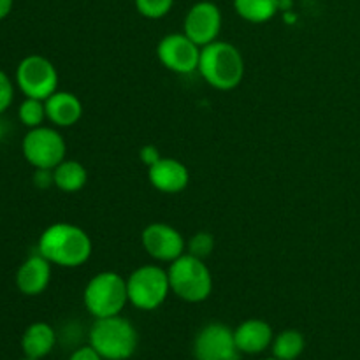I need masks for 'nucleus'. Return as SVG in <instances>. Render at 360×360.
<instances>
[{
  "label": "nucleus",
  "mask_w": 360,
  "mask_h": 360,
  "mask_svg": "<svg viewBox=\"0 0 360 360\" xmlns=\"http://www.w3.org/2000/svg\"><path fill=\"white\" fill-rule=\"evenodd\" d=\"M56 345V334L49 323L35 322L25 329L21 336V350L25 357L42 360L51 354Z\"/></svg>",
  "instance_id": "f3484780"
},
{
  "label": "nucleus",
  "mask_w": 360,
  "mask_h": 360,
  "mask_svg": "<svg viewBox=\"0 0 360 360\" xmlns=\"http://www.w3.org/2000/svg\"><path fill=\"white\" fill-rule=\"evenodd\" d=\"M39 253L60 267H79L91 255V239L72 224H53L39 238Z\"/></svg>",
  "instance_id": "f257e3e1"
},
{
  "label": "nucleus",
  "mask_w": 360,
  "mask_h": 360,
  "mask_svg": "<svg viewBox=\"0 0 360 360\" xmlns=\"http://www.w3.org/2000/svg\"><path fill=\"white\" fill-rule=\"evenodd\" d=\"M23 157L35 169H55L65 160V141L51 127H35L27 132L21 143Z\"/></svg>",
  "instance_id": "0eeeda50"
},
{
  "label": "nucleus",
  "mask_w": 360,
  "mask_h": 360,
  "mask_svg": "<svg viewBox=\"0 0 360 360\" xmlns=\"http://www.w3.org/2000/svg\"><path fill=\"white\" fill-rule=\"evenodd\" d=\"M200 46L185 34H169L158 42L157 55L162 65L178 74H190L199 69Z\"/></svg>",
  "instance_id": "9d476101"
},
{
  "label": "nucleus",
  "mask_w": 360,
  "mask_h": 360,
  "mask_svg": "<svg viewBox=\"0 0 360 360\" xmlns=\"http://www.w3.org/2000/svg\"><path fill=\"white\" fill-rule=\"evenodd\" d=\"M234 340L241 354L257 355L266 352L273 345L274 336L269 323L259 319H252L243 322L234 330Z\"/></svg>",
  "instance_id": "2eb2a0df"
},
{
  "label": "nucleus",
  "mask_w": 360,
  "mask_h": 360,
  "mask_svg": "<svg viewBox=\"0 0 360 360\" xmlns=\"http://www.w3.org/2000/svg\"><path fill=\"white\" fill-rule=\"evenodd\" d=\"M136 7L143 16L158 20L171 11L172 0H136Z\"/></svg>",
  "instance_id": "5701e85b"
},
{
  "label": "nucleus",
  "mask_w": 360,
  "mask_h": 360,
  "mask_svg": "<svg viewBox=\"0 0 360 360\" xmlns=\"http://www.w3.org/2000/svg\"><path fill=\"white\" fill-rule=\"evenodd\" d=\"M4 137V127H2V122H0V141H2Z\"/></svg>",
  "instance_id": "c85d7f7f"
},
{
  "label": "nucleus",
  "mask_w": 360,
  "mask_h": 360,
  "mask_svg": "<svg viewBox=\"0 0 360 360\" xmlns=\"http://www.w3.org/2000/svg\"><path fill=\"white\" fill-rule=\"evenodd\" d=\"M273 357L280 360H297L304 352L306 341L299 330L288 329L273 340Z\"/></svg>",
  "instance_id": "aec40b11"
},
{
  "label": "nucleus",
  "mask_w": 360,
  "mask_h": 360,
  "mask_svg": "<svg viewBox=\"0 0 360 360\" xmlns=\"http://www.w3.org/2000/svg\"><path fill=\"white\" fill-rule=\"evenodd\" d=\"M83 301L94 319L120 315L129 302L127 281L111 271L95 274L84 288Z\"/></svg>",
  "instance_id": "39448f33"
},
{
  "label": "nucleus",
  "mask_w": 360,
  "mask_h": 360,
  "mask_svg": "<svg viewBox=\"0 0 360 360\" xmlns=\"http://www.w3.org/2000/svg\"><path fill=\"white\" fill-rule=\"evenodd\" d=\"M167 274L171 292L186 302L206 301L213 290L210 267L202 259H197L190 253H183L174 262H171Z\"/></svg>",
  "instance_id": "20e7f679"
},
{
  "label": "nucleus",
  "mask_w": 360,
  "mask_h": 360,
  "mask_svg": "<svg viewBox=\"0 0 360 360\" xmlns=\"http://www.w3.org/2000/svg\"><path fill=\"white\" fill-rule=\"evenodd\" d=\"M264 360H280V359H276V357H269V359H264Z\"/></svg>",
  "instance_id": "c756f323"
},
{
  "label": "nucleus",
  "mask_w": 360,
  "mask_h": 360,
  "mask_svg": "<svg viewBox=\"0 0 360 360\" xmlns=\"http://www.w3.org/2000/svg\"><path fill=\"white\" fill-rule=\"evenodd\" d=\"M143 246L158 262H174L185 252V239L167 224H151L143 231Z\"/></svg>",
  "instance_id": "9b49d317"
},
{
  "label": "nucleus",
  "mask_w": 360,
  "mask_h": 360,
  "mask_svg": "<svg viewBox=\"0 0 360 360\" xmlns=\"http://www.w3.org/2000/svg\"><path fill=\"white\" fill-rule=\"evenodd\" d=\"M199 72L217 90H232L243 81L245 62L239 49L231 42L213 41L200 49Z\"/></svg>",
  "instance_id": "f03ea898"
},
{
  "label": "nucleus",
  "mask_w": 360,
  "mask_h": 360,
  "mask_svg": "<svg viewBox=\"0 0 360 360\" xmlns=\"http://www.w3.org/2000/svg\"><path fill=\"white\" fill-rule=\"evenodd\" d=\"M13 98H14L13 81H11L9 76L0 69V115H2L6 109H9V105L13 104Z\"/></svg>",
  "instance_id": "b1692460"
},
{
  "label": "nucleus",
  "mask_w": 360,
  "mask_h": 360,
  "mask_svg": "<svg viewBox=\"0 0 360 360\" xmlns=\"http://www.w3.org/2000/svg\"><path fill=\"white\" fill-rule=\"evenodd\" d=\"M69 360H104V359L101 357V354H98L91 345H88V347H81L77 348V350H74Z\"/></svg>",
  "instance_id": "a878e982"
},
{
  "label": "nucleus",
  "mask_w": 360,
  "mask_h": 360,
  "mask_svg": "<svg viewBox=\"0 0 360 360\" xmlns=\"http://www.w3.org/2000/svg\"><path fill=\"white\" fill-rule=\"evenodd\" d=\"M46 118L56 127H72L79 122L83 115V104L79 98L70 91H58L49 95L44 101Z\"/></svg>",
  "instance_id": "dca6fc26"
},
{
  "label": "nucleus",
  "mask_w": 360,
  "mask_h": 360,
  "mask_svg": "<svg viewBox=\"0 0 360 360\" xmlns=\"http://www.w3.org/2000/svg\"><path fill=\"white\" fill-rule=\"evenodd\" d=\"M16 83L25 97L46 101L58 86V72L48 58L41 55L25 56L16 69Z\"/></svg>",
  "instance_id": "6e6552de"
},
{
  "label": "nucleus",
  "mask_w": 360,
  "mask_h": 360,
  "mask_svg": "<svg viewBox=\"0 0 360 360\" xmlns=\"http://www.w3.org/2000/svg\"><path fill=\"white\" fill-rule=\"evenodd\" d=\"M13 2L14 0H0V21L9 16L11 9H13Z\"/></svg>",
  "instance_id": "cd10ccee"
},
{
  "label": "nucleus",
  "mask_w": 360,
  "mask_h": 360,
  "mask_svg": "<svg viewBox=\"0 0 360 360\" xmlns=\"http://www.w3.org/2000/svg\"><path fill=\"white\" fill-rule=\"evenodd\" d=\"M214 248V239L210 232H197L195 236H192V239L188 241V253L190 255L197 257V259H206L213 253Z\"/></svg>",
  "instance_id": "4be33fe9"
},
{
  "label": "nucleus",
  "mask_w": 360,
  "mask_h": 360,
  "mask_svg": "<svg viewBox=\"0 0 360 360\" xmlns=\"http://www.w3.org/2000/svg\"><path fill=\"white\" fill-rule=\"evenodd\" d=\"M150 183L164 193H179L188 185V169L176 158H160L148 167Z\"/></svg>",
  "instance_id": "ddd939ff"
},
{
  "label": "nucleus",
  "mask_w": 360,
  "mask_h": 360,
  "mask_svg": "<svg viewBox=\"0 0 360 360\" xmlns=\"http://www.w3.org/2000/svg\"><path fill=\"white\" fill-rule=\"evenodd\" d=\"M18 116H20V122L23 123L25 127H28V129L41 127L46 118L44 101L25 97V101L21 102L20 109H18Z\"/></svg>",
  "instance_id": "412c9836"
},
{
  "label": "nucleus",
  "mask_w": 360,
  "mask_h": 360,
  "mask_svg": "<svg viewBox=\"0 0 360 360\" xmlns=\"http://www.w3.org/2000/svg\"><path fill=\"white\" fill-rule=\"evenodd\" d=\"M197 360H241V352L234 340V330L224 323H207L193 341Z\"/></svg>",
  "instance_id": "1a4fd4ad"
},
{
  "label": "nucleus",
  "mask_w": 360,
  "mask_h": 360,
  "mask_svg": "<svg viewBox=\"0 0 360 360\" xmlns=\"http://www.w3.org/2000/svg\"><path fill=\"white\" fill-rule=\"evenodd\" d=\"M129 302L143 311L160 308L171 292L169 274L158 266H143L134 271L127 280Z\"/></svg>",
  "instance_id": "423d86ee"
},
{
  "label": "nucleus",
  "mask_w": 360,
  "mask_h": 360,
  "mask_svg": "<svg viewBox=\"0 0 360 360\" xmlns=\"http://www.w3.org/2000/svg\"><path fill=\"white\" fill-rule=\"evenodd\" d=\"M239 16L252 23H264L276 14L280 0H234Z\"/></svg>",
  "instance_id": "6ab92c4d"
},
{
  "label": "nucleus",
  "mask_w": 360,
  "mask_h": 360,
  "mask_svg": "<svg viewBox=\"0 0 360 360\" xmlns=\"http://www.w3.org/2000/svg\"><path fill=\"white\" fill-rule=\"evenodd\" d=\"M139 157H141V160L148 165V167H150V165H153L155 162H158L162 158L160 153H158V150L153 146V144H148V146H144L143 150H141Z\"/></svg>",
  "instance_id": "bb28decb"
},
{
  "label": "nucleus",
  "mask_w": 360,
  "mask_h": 360,
  "mask_svg": "<svg viewBox=\"0 0 360 360\" xmlns=\"http://www.w3.org/2000/svg\"><path fill=\"white\" fill-rule=\"evenodd\" d=\"M34 183L39 188H49L51 185H55V172H53V169H35Z\"/></svg>",
  "instance_id": "393cba45"
},
{
  "label": "nucleus",
  "mask_w": 360,
  "mask_h": 360,
  "mask_svg": "<svg viewBox=\"0 0 360 360\" xmlns=\"http://www.w3.org/2000/svg\"><path fill=\"white\" fill-rule=\"evenodd\" d=\"M53 172H55V186L62 192L72 193L86 185V169L76 160H63L53 169Z\"/></svg>",
  "instance_id": "a211bd4d"
},
{
  "label": "nucleus",
  "mask_w": 360,
  "mask_h": 360,
  "mask_svg": "<svg viewBox=\"0 0 360 360\" xmlns=\"http://www.w3.org/2000/svg\"><path fill=\"white\" fill-rule=\"evenodd\" d=\"M221 28V14L214 4L199 2L185 18V35L197 46H207L217 41Z\"/></svg>",
  "instance_id": "f8f14e48"
},
{
  "label": "nucleus",
  "mask_w": 360,
  "mask_h": 360,
  "mask_svg": "<svg viewBox=\"0 0 360 360\" xmlns=\"http://www.w3.org/2000/svg\"><path fill=\"white\" fill-rule=\"evenodd\" d=\"M88 338L104 360H129L139 345V334L134 323L120 315L95 319Z\"/></svg>",
  "instance_id": "7ed1b4c3"
},
{
  "label": "nucleus",
  "mask_w": 360,
  "mask_h": 360,
  "mask_svg": "<svg viewBox=\"0 0 360 360\" xmlns=\"http://www.w3.org/2000/svg\"><path fill=\"white\" fill-rule=\"evenodd\" d=\"M51 280V262L41 253L25 260L16 273V287L25 295H41L48 288Z\"/></svg>",
  "instance_id": "4468645a"
},
{
  "label": "nucleus",
  "mask_w": 360,
  "mask_h": 360,
  "mask_svg": "<svg viewBox=\"0 0 360 360\" xmlns=\"http://www.w3.org/2000/svg\"><path fill=\"white\" fill-rule=\"evenodd\" d=\"M21 360H34V359H28V357H25V359H21Z\"/></svg>",
  "instance_id": "7c9ffc66"
}]
</instances>
